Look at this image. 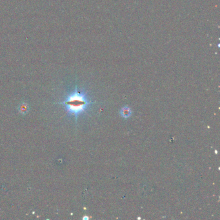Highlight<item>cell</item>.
I'll return each mask as SVG.
<instances>
[{"mask_svg":"<svg viewBox=\"0 0 220 220\" xmlns=\"http://www.w3.org/2000/svg\"><path fill=\"white\" fill-rule=\"evenodd\" d=\"M93 103L88 100L84 93L79 91L76 88L75 90L68 96L65 101L58 103V104L65 105L67 111L74 115L77 121V116L84 112Z\"/></svg>","mask_w":220,"mask_h":220,"instance_id":"obj_1","label":"cell"},{"mask_svg":"<svg viewBox=\"0 0 220 220\" xmlns=\"http://www.w3.org/2000/svg\"><path fill=\"white\" fill-rule=\"evenodd\" d=\"M131 114H132L131 109L129 107H123L120 111L121 116L124 118H129L131 116Z\"/></svg>","mask_w":220,"mask_h":220,"instance_id":"obj_2","label":"cell"}]
</instances>
